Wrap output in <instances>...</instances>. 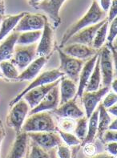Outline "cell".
Returning <instances> with one entry per match:
<instances>
[{"instance_id": "9c48e42d", "label": "cell", "mask_w": 117, "mask_h": 158, "mask_svg": "<svg viewBox=\"0 0 117 158\" xmlns=\"http://www.w3.org/2000/svg\"><path fill=\"white\" fill-rule=\"evenodd\" d=\"M46 20L47 17L45 15L41 14H31L29 12H26L25 15L20 19L13 31L23 32L43 30Z\"/></svg>"}, {"instance_id": "74e56055", "label": "cell", "mask_w": 117, "mask_h": 158, "mask_svg": "<svg viewBox=\"0 0 117 158\" xmlns=\"http://www.w3.org/2000/svg\"><path fill=\"white\" fill-rule=\"evenodd\" d=\"M109 12L107 16V22L111 23L115 18H116L117 15V0H111V6L109 7Z\"/></svg>"}, {"instance_id": "6da1fadb", "label": "cell", "mask_w": 117, "mask_h": 158, "mask_svg": "<svg viewBox=\"0 0 117 158\" xmlns=\"http://www.w3.org/2000/svg\"><path fill=\"white\" fill-rule=\"evenodd\" d=\"M106 17H107V12L103 11L102 10L99 3L97 2V0H93L91 7L88 10V11L86 13L85 15L83 16V18L80 19L79 21L72 24V26L66 31L65 34L64 35L63 38H62L60 47H59V48H62L64 46H65L66 43L68 42V40L72 35L76 34V32H78L83 28L101 22L102 20L105 19Z\"/></svg>"}, {"instance_id": "ab89813d", "label": "cell", "mask_w": 117, "mask_h": 158, "mask_svg": "<svg viewBox=\"0 0 117 158\" xmlns=\"http://www.w3.org/2000/svg\"><path fill=\"white\" fill-rule=\"evenodd\" d=\"M107 146H106V149L110 154L112 155L113 156L116 157L117 154V144L116 141H112V142L107 143Z\"/></svg>"}, {"instance_id": "e0dca14e", "label": "cell", "mask_w": 117, "mask_h": 158, "mask_svg": "<svg viewBox=\"0 0 117 158\" xmlns=\"http://www.w3.org/2000/svg\"><path fill=\"white\" fill-rule=\"evenodd\" d=\"M52 113L62 118L78 119L83 116V111L79 108L76 103V99H72L64 104H61L60 108L52 110Z\"/></svg>"}, {"instance_id": "52a82bcc", "label": "cell", "mask_w": 117, "mask_h": 158, "mask_svg": "<svg viewBox=\"0 0 117 158\" xmlns=\"http://www.w3.org/2000/svg\"><path fill=\"white\" fill-rule=\"evenodd\" d=\"M29 138L37 144L39 146L47 151H52L60 143L62 138L59 132H27Z\"/></svg>"}, {"instance_id": "5b68a950", "label": "cell", "mask_w": 117, "mask_h": 158, "mask_svg": "<svg viewBox=\"0 0 117 158\" xmlns=\"http://www.w3.org/2000/svg\"><path fill=\"white\" fill-rule=\"evenodd\" d=\"M10 107L12 108L6 117V124L13 128L15 132H19L22 131L23 124L28 114L30 107L23 98L20 99Z\"/></svg>"}, {"instance_id": "7a4b0ae2", "label": "cell", "mask_w": 117, "mask_h": 158, "mask_svg": "<svg viewBox=\"0 0 117 158\" xmlns=\"http://www.w3.org/2000/svg\"><path fill=\"white\" fill-rule=\"evenodd\" d=\"M58 127L54 121L51 113L47 111L39 112L30 115L24 121L22 131L30 132H56Z\"/></svg>"}, {"instance_id": "44dd1931", "label": "cell", "mask_w": 117, "mask_h": 158, "mask_svg": "<svg viewBox=\"0 0 117 158\" xmlns=\"http://www.w3.org/2000/svg\"><path fill=\"white\" fill-rule=\"evenodd\" d=\"M20 32L14 31L6 37L0 44V62L4 60H10L14 55L15 46Z\"/></svg>"}, {"instance_id": "f546056e", "label": "cell", "mask_w": 117, "mask_h": 158, "mask_svg": "<svg viewBox=\"0 0 117 158\" xmlns=\"http://www.w3.org/2000/svg\"><path fill=\"white\" fill-rule=\"evenodd\" d=\"M32 141V140H31ZM31 150L30 153L28 157L31 158H50L53 157V156L51 154H55V149L52 151H47L39 146L38 144H36L34 141H32L31 143Z\"/></svg>"}, {"instance_id": "cb8c5ba5", "label": "cell", "mask_w": 117, "mask_h": 158, "mask_svg": "<svg viewBox=\"0 0 117 158\" xmlns=\"http://www.w3.org/2000/svg\"><path fill=\"white\" fill-rule=\"evenodd\" d=\"M101 84V72L99 68V57L98 56L93 71L91 72V76L87 81V84L85 87V92H93L98 90Z\"/></svg>"}, {"instance_id": "60d3db41", "label": "cell", "mask_w": 117, "mask_h": 158, "mask_svg": "<svg viewBox=\"0 0 117 158\" xmlns=\"http://www.w3.org/2000/svg\"><path fill=\"white\" fill-rule=\"evenodd\" d=\"M111 0H100V5H101V9L103 11H108L110 6H111Z\"/></svg>"}, {"instance_id": "1f68e13d", "label": "cell", "mask_w": 117, "mask_h": 158, "mask_svg": "<svg viewBox=\"0 0 117 158\" xmlns=\"http://www.w3.org/2000/svg\"><path fill=\"white\" fill-rule=\"evenodd\" d=\"M57 132H59L62 140H64V143L68 146H76V145H79L81 144V140L71 132H64L61 130H57Z\"/></svg>"}, {"instance_id": "ac0fdd59", "label": "cell", "mask_w": 117, "mask_h": 158, "mask_svg": "<svg viewBox=\"0 0 117 158\" xmlns=\"http://www.w3.org/2000/svg\"><path fill=\"white\" fill-rule=\"evenodd\" d=\"M98 56H99V52H97L95 56L90 58L85 64H83L81 72L79 73V81H78L79 82V87H78L76 95L74 99L76 100L77 97H81L83 92H84V89H85V87L87 84V81L89 80L90 76H91V72L93 71V68L95 67V62H96Z\"/></svg>"}, {"instance_id": "836d02e7", "label": "cell", "mask_w": 117, "mask_h": 158, "mask_svg": "<svg viewBox=\"0 0 117 158\" xmlns=\"http://www.w3.org/2000/svg\"><path fill=\"white\" fill-rule=\"evenodd\" d=\"M109 24H111L109 28V33L106 39L107 40V44H112L117 35V19H114Z\"/></svg>"}, {"instance_id": "7402d4cb", "label": "cell", "mask_w": 117, "mask_h": 158, "mask_svg": "<svg viewBox=\"0 0 117 158\" xmlns=\"http://www.w3.org/2000/svg\"><path fill=\"white\" fill-rule=\"evenodd\" d=\"M60 105L64 104L68 100L75 98L77 92V88H76V83L70 80L69 78L62 76L60 80Z\"/></svg>"}, {"instance_id": "b9f144b4", "label": "cell", "mask_w": 117, "mask_h": 158, "mask_svg": "<svg viewBox=\"0 0 117 158\" xmlns=\"http://www.w3.org/2000/svg\"><path fill=\"white\" fill-rule=\"evenodd\" d=\"M106 110H107V112H110V113H111V114L112 115V116H116V115H117V106H116V104H113L112 106L109 107V108H107Z\"/></svg>"}, {"instance_id": "d6a6232c", "label": "cell", "mask_w": 117, "mask_h": 158, "mask_svg": "<svg viewBox=\"0 0 117 158\" xmlns=\"http://www.w3.org/2000/svg\"><path fill=\"white\" fill-rule=\"evenodd\" d=\"M76 122L72 118H65L62 119L58 124V130L64 131V132H71L75 129Z\"/></svg>"}, {"instance_id": "484cf974", "label": "cell", "mask_w": 117, "mask_h": 158, "mask_svg": "<svg viewBox=\"0 0 117 158\" xmlns=\"http://www.w3.org/2000/svg\"><path fill=\"white\" fill-rule=\"evenodd\" d=\"M99 108V117H98V128H97V136L100 140L102 138L103 132L107 129V127L111 123V120L108 112H107L106 108L100 104L98 107Z\"/></svg>"}, {"instance_id": "d4e9b609", "label": "cell", "mask_w": 117, "mask_h": 158, "mask_svg": "<svg viewBox=\"0 0 117 158\" xmlns=\"http://www.w3.org/2000/svg\"><path fill=\"white\" fill-rule=\"evenodd\" d=\"M98 117H99V108H95L91 115L90 116L89 124L87 127V132L85 139L83 140L82 145H84L87 143H91L95 139L98 128Z\"/></svg>"}, {"instance_id": "d6986e66", "label": "cell", "mask_w": 117, "mask_h": 158, "mask_svg": "<svg viewBox=\"0 0 117 158\" xmlns=\"http://www.w3.org/2000/svg\"><path fill=\"white\" fill-rule=\"evenodd\" d=\"M29 136L27 132L20 131L16 132V137L12 145L11 150L9 152L8 157L22 158L26 156L28 148Z\"/></svg>"}, {"instance_id": "681fc988", "label": "cell", "mask_w": 117, "mask_h": 158, "mask_svg": "<svg viewBox=\"0 0 117 158\" xmlns=\"http://www.w3.org/2000/svg\"><path fill=\"white\" fill-rule=\"evenodd\" d=\"M0 78H3V75H2V72H1V70H0Z\"/></svg>"}, {"instance_id": "2e32d148", "label": "cell", "mask_w": 117, "mask_h": 158, "mask_svg": "<svg viewBox=\"0 0 117 158\" xmlns=\"http://www.w3.org/2000/svg\"><path fill=\"white\" fill-rule=\"evenodd\" d=\"M61 50L68 56L82 60L91 58L98 52L95 48L81 44H67V46Z\"/></svg>"}, {"instance_id": "d590c367", "label": "cell", "mask_w": 117, "mask_h": 158, "mask_svg": "<svg viewBox=\"0 0 117 158\" xmlns=\"http://www.w3.org/2000/svg\"><path fill=\"white\" fill-rule=\"evenodd\" d=\"M116 130H110V129H107L105 132H103L101 140L103 143H109L112 142V141H116Z\"/></svg>"}, {"instance_id": "7dc6e473", "label": "cell", "mask_w": 117, "mask_h": 158, "mask_svg": "<svg viewBox=\"0 0 117 158\" xmlns=\"http://www.w3.org/2000/svg\"><path fill=\"white\" fill-rule=\"evenodd\" d=\"M116 84H117L116 79H115V80H114V81H112V82H111V87H112V89H113L114 92H115V93H116V92H117Z\"/></svg>"}, {"instance_id": "5bb4252c", "label": "cell", "mask_w": 117, "mask_h": 158, "mask_svg": "<svg viewBox=\"0 0 117 158\" xmlns=\"http://www.w3.org/2000/svg\"><path fill=\"white\" fill-rule=\"evenodd\" d=\"M66 0H42L35 8L46 12L52 19L54 27L56 28L61 23L60 10Z\"/></svg>"}, {"instance_id": "ffe728a7", "label": "cell", "mask_w": 117, "mask_h": 158, "mask_svg": "<svg viewBox=\"0 0 117 158\" xmlns=\"http://www.w3.org/2000/svg\"><path fill=\"white\" fill-rule=\"evenodd\" d=\"M47 57L44 56H40L39 58L36 59L31 63L27 68L22 71V72L19 74L18 77L15 80H31L35 79L40 72L43 67L44 66L48 61Z\"/></svg>"}, {"instance_id": "8d00e7d4", "label": "cell", "mask_w": 117, "mask_h": 158, "mask_svg": "<svg viewBox=\"0 0 117 158\" xmlns=\"http://www.w3.org/2000/svg\"><path fill=\"white\" fill-rule=\"evenodd\" d=\"M57 152L56 153L58 154V156H60V158H69L72 156V152L70 151L69 148H68V145L64 144L63 143H60L59 145H58Z\"/></svg>"}, {"instance_id": "4316f807", "label": "cell", "mask_w": 117, "mask_h": 158, "mask_svg": "<svg viewBox=\"0 0 117 158\" xmlns=\"http://www.w3.org/2000/svg\"><path fill=\"white\" fill-rule=\"evenodd\" d=\"M42 35L41 30L31 31L20 32L16 44L19 45H28L35 44L40 39Z\"/></svg>"}, {"instance_id": "83f0119b", "label": "cell", "mask_w": 117, "mask_h": 158, "mask_svg": "<svg viewBox=\"0 0 117 158\" xmlns=\"http://www.w3.org/2000/svg\"><path fill=\"white\" fill-rule=\"evenodd\" d=\"M108 25H109V23L107 22V19L106 22L98 29L96 33H95V37H94L93 40V43H92V47H93V48L96 49V50L101 49L102 47L103 46V44H104L106 38H107V32Z\"/></svg>"}, {"instance_id": "f6af8a7d", "label": "cell", "mask_w": 117, "mask_h": 158, "mask_svg": "<svg viewBox=\"0 0 117 158\" xmlns=\"http://www.w3.org/2000/svg\"><path fill=\"white\" fill-rule=\"evenodd\" d=\"M5 14V2L4 0H0V15H4Z\"/></svg>"}, {"instance_id": "4dcf8cb0", "label": "cell", "mask_w": 117, "mask_h": 158, "mask_svg": "<svg viewBox=\"0 0 117 158\" xmlns=\"http://www.w3.org/2000/svg\"><path fill=\"white\" fill-rule=\"evenodd\" d=\"M77 123L75 127V133H76V136L79 140L83 142V140L85 139L86 135L87 132V116H82L80 118L77 119Z\"/></svg>"}, {"instance_id": "8992f818", "label": "cell", "mask_w": 117, "mask_h": 158, "mask_svg": "<svg viewBox=\"0 0 117 158\" xmlns=\"http://www.w3.org/2000/svg\"><path fill=\"white\" fill-rule=\"evenodd\" d=\"M101 48V50L99 52V57L102 84L103 87H110L111 82L113 81L114 77L112 55L107 46Z\"/></svg>"}, {"instance_id": "4fadbf2b", "label": "cell", "mask_w": 117, "mask_h": 158, "mask_svg": "<svg viewBox=\"0 0 117 158\" xmlns=\"http://www.w3.org/2000/svg\"><path fill=\"white\" fill-rule=\"evenodd\" d=\"M60 80H61V78L54 81V82L50 83V84L32 88V89L27 92L23 95V98L26 100V102L27 103L29 107L32 109V108H34L35 107H36L40 104V102L43 100V98L46 96V94L52 88H54V87L60 84Z\"/></svg>"}, {"instance_id": "f1b7e54d", "label": "cell", "mask_w": 117, "mask_h": 158, "mask_svg": "<svg viewBox=\"0 0 117 158\" xmlns=\"http://www.w3.org/2000/svg\"><path fill=\"white\" fill-rule=\"evenodd\" d=\"M0 70L3 76L10 80H16L19 76V70L10 60H4L0 62Z\"/></svg>"}, {"instance_id": "603a6c76", "label": "cell", "mask_w": 117, "mask_h": 158, "mask_svg": "<svg viewBox=\"0 0 117 158\" xmlns=\"http://www.w3.org/2000/svg\"><path fill=\"white\" fill-rule=\"evenodd\" d=\"M26 12H21L15 15H7L6 17H2L1 26H0V42L3 40L11 31L17 25L18 22L25 15Z\"/></svg>"}, {"instance_id": "ba28073f", "label": "cell", "mask_w": 117, "mask_h": 158, "mask_svg": "<svg viewBox=\"0 0 117 158\" xmlns=\"http://www.w3.org/2000/svg\"><path fill=\"white\" fill-rule=\"evenodd\" d=\"M62 76H64V74L62 72H60L59 69H53V70H49L47 71V72H43L41 75H40V76H38V77L36 76V79H35V80H33L26 88H25V89H23L22 92H20L19 94L17 95V96L10 101L9 105H10V106H12L13 104H15L18 100H19L20 99L23 98V95L25 94L27 92L30 91L32 88L54 82V81H56V80L61 78Z\"/></svg>"}, {"instance_id": "bcb514c9", "label": "cell", "mask_w": 117, "mask_h": 158, "mask_svg": "<svg viewBox=\"0 0 117 158\" xmlns=\"http://www.w3.org/2000/svg\"><path fill=\"white\" fill-rule=\"evenodd\" d=\"M42 0H28V2H29V4H30L31 6H36L37 4L39 3L40 2H41Z\"/></svg>"}, {"instance_id": "9a60e30c", "label": "cell", "mask_w": 117, "mask_h": 158, "mask_svg": "<svg viewBox=\"0 0 117 158\" xmlns=\"http://www.w3.org/2000/svg\"><path fill=\"white\" fill-rule=\"evenodd\" d=\"M60 88H59V84H58L52 88L46 94V96L43 98V100L40 101L37 106L32 108L31 112H29V115L39 112H43V111L53 110L60 105Z\"/></svg>"}, {"instance_id": "c3c4849f", "label": "cell", "mask_w": 117, "mask_h": 158, "mask_svg": "<svg viewBox=\"0 0 117 158\" xmlns=\"http://www.w3.org/2000/svg\"><path fill=\"white\" fill-rule=\"evenodd\" d=\"M2 17H3V15H0V26H1V23H2Z\"/></svg>"}, {"instance_id": "f35d334b", "label": "cell", "mask_w": 117, "mask_h": 158, "mask_svg": "<svg viewBox=\"0 0 117 158\" xmlns=\"http://www.w3.org/2000/svg\"><path fill=\"white\" fill-rule=\"evenodd\" d=\"M84 145H85V147H84V153L87 156H91L95 154V152H96V147L94 144H92L91 143H87Z\"/></svg>"}, {"instance_id": "3957f363", "label": "cell", "mask_w": 117, "mask_h": 158, "mask_svg": "<svg viewBox=\"0 0 117 158\" xmlns=\"http://www.w3.org/2000/svg\"><path fill=\"white\" fill-rule=\"evenodd\" d=\"M57 52L60 59L59 70L66 75L70 80H72L75 83H77L79 81V73L84 64L83 60L74 58L72 56L65 54L59 47L57 48Z\"/></svg>"}, {"instance_id": "ee69618b", "label": "cell", "mask_w": 117, "mask_h": 158, "mask_svg": "<svg viewBox=\"0 0 117 158\" xmlns=\"http://www.w3.org/2000/svg\"><path fill=\"white\" fill-rule=\"evenodd\" d=\"M107 129H110V130H116L117 129V120L115 119V120H113L112 122L111 121V123L109 124L108 127H107Z\"/></svg>"}, {"instance_id": "277c9868", "label": "cell", "mask_w": 117, "mask_h": 158, "mask_svg": "<svg viewBox=\"0 0 117 158\" xmlns=\"http://www.w3.org/2000/svg\"><path fill=\"white\" fill-rule=\"evenodd\" d=\"M37 46L38 44L36 43L28 45L17 44L15 46L14 55L10 61L18 68L19 72L24 70L35 60Z\"/></svg>"}, {"instance_id": "30bf717a", "label": "cell", "mask_w": 117, "mask_h": 158, "mask_svg": "<svg viewBox=\"0 0 117 158\" xmlns=\"http://www.w3.org/2000/svg\"><path fill=\"white\" fill-rule=\"evenodd\" d=\"M43 30L40 39V41L36 49V56H44L48 58L53 51L54 32L48 19L46 20Z\"/></svg>"}, {"instance_id": "e575fe53", "label": "cell", "mask_w": 117, "mask_h": 158, "mask_svg": "<svg viewBox=\"0 0 117 158\" xmlns=\"http://www.w3.org/2000/svg\"><path fill=\"white\" fill-rule=\"evenodd\" d=\"M108 93V92H107ZM117 101V96L115 92H109L108 95L105 96V98L103 100V103H101L102 105H103L104 108L107 109L109 107L112 106L113 104H116Z\"/></svg>"}, {"instance_id": "8fae6325", "label": "cell", "mask_w": 117, "mask_h": 158, "mask_svg": "<svg viewBox=\"0 0 117 158\" xmlns=\"http://www.w3.org/2000/svg\"><path fill=\"white\" fill-rule=\"evenodd\" d=\"M110 87H103V88L98 89L93 92H84L81 96L82 102L84 105L86 112V116L89 118L91 113L95 111L100 100L103 96L109 92Z\"/></svg>"}, {"instance_id": "7bdbcfd3", "label": "cell", "mask_w": 117, "mask_h": 158, "mask_svg": "<svg viewBox=\"0 0 117 158\" xmlns=\"http://www.w3.org/2000/svg\"><path fill=\"white\" fill-rule=\"evenodd\" d=\"M5 136V131H4L3 125H2V121L0 120V147H1V144H2V140L4 139Z\"/></svg>"}, {"instance_id": "7c38bea8", "label": "cell", "mask_w": 117, "mask_h": 158, "mask_svg": "<svg viewBox=\"0 0 117 158\" xmlns=\"http://www.w3.org/2000/svg\"><path fill=\"white\" fill-rule=\"evenodd\" d=\"M106 20L107 19H105L98 23L81 29L78 32H76L74 35H72L68 40V42L66 43L65 45L71 44H81L89 47L92 46V43H93L95 33H96L98 29L106 22Z\"/></svg>"}]
</instances>
